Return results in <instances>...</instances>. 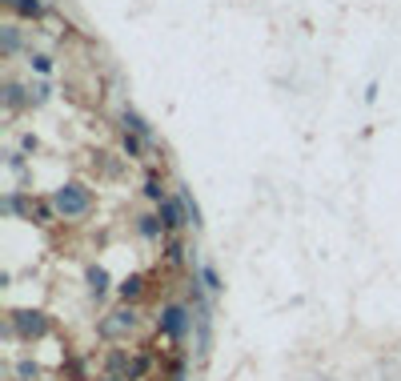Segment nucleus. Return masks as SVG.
Instances as JSON below:
<instances>
[{"label": "nucleus", "mask_w": 401, "mask_h": 381, "mask_svg": "<svg viewBox=\"0 0 401 381\" xmlns=\"http://www.w3.org/2000/svg\"><path fill=\"white\" fill-rule=\"evenodd\" d=\"M185 373H189V358H185V353H177L173 365H169V381H185Z\"/></svg>", "instance_id": "nucleus-22"}, {"label": "nucleus", "mask_w": 401, "mask_h": 381, "mask_svg": "<svg viewBox=\"0 0 401 381\" xmlns=\"http://www.w3.org/2000/svg\"><path fill=\"white\" fill-rule=\"evenodd\" d=\"M12 373H17L21 381H36V373H41V365H36L32 358H21L17 365H12Z\"/></svg>", "instance_id": "nucleus-20"}, {"label": "nucleus", "mask_w": 401, "mask_h": 381, "mask_svg": "<svg viewBox=\"0 0 401 381\" xmlns=\"http://www.w3.org/2000/svg\"><path fill=\"white\" fill-rule=\"evenodd\" d=\"M4 4H8V8H12V4H17V0H4Z\"/></svg>", "instance_id": "nucleus-27"}, {"label": "nucleus", "mask_w": 401, "mask_h": 381, "mask_svg": "<svg viewBox=\"0 0 401 381\" xmlns=\"http://www.w3.org/2000/svg\"><path fill=\"white\" fill-rule=\"evenodd\" d=\"M120 129H124V133H133V137H141L144 144H157V133H153V124H149V120L137 113V109H124V113H120Z\"/></svg>", "instance_id": "nucleus-8"}, {"label": "nucleus", "mask_w": 401, "mask_h": 381, "mask_svg": "<svg viewBox=\"0 0 401 381\" xmlns=\"http://www.w3.org/2000/svg\"><path fill=\"white\" fill-rule=\"evenodd\" d=\"M48 201H52V209H56L61 221H85V217L96 209V197L85 181H65V185H56Z\"/></svg>", "instance_id": "nucleus-1"}, {"label": "nucleus", "mask_w": 401, "mask_h": 381, "mask_svg": "<svg viewBox=\"0 0 401 381\" xmlns=\"http://www.w3.org/2000/svg\"><path fill=\"white\" fill-rule=\"evenodd\" d=\"M4 334L17 337V341H45L52 334V317L45 309H12L8 313V321H4Z\"/></svg>", "instance_id": "nucleus-4"}, {"label": "nucleus", "mask_w": 401, "mask_h": 381, "mask_svg": "<svg viewBox=\"0 0 401 381\" xmlns=\"http://www.w3.org/2000/svg\"><path fill=\"white\" fill-rule=\"evenodd\" d=\"M129 365H133V349H124V345H109V353H105V361H100V373L129 378Z\"/></svg>", "instance_id": "nucleus-9"}, {"label": "nucleus", "mask_w": 401, "mask_h": 381, "mask_svg": "<svg viewBox=\"0 0 401 381\" xmlns=\"http://www.w3.org/2000/svg\"><path fill=\"white\" fill-rule=\"evenodd\" d=\"M12 12L24 17V21H41V17H45V0H17Z\"/></svg>", "instance_id": "nucleus-17"}, {"label": "nucleus", "mask_w": 401, "mask_h": 381, "mask_svg": "<svg viewBox=\"0 0 401 381\" xmlns=\"http://www.w3.org/2000/svg\"><path fill=\"white\" fill-rule=\"evenodd\" d=\"M85 289H89V297H93L96 305H100L109 293H117V285H113V277H109L105 265H89V269H85Z\"/></svg>", "instance_id": "nucleus-6"}, {"label": "nucleus", "mask_w": 401, "mask_h": 381, "mask_svg": "<svg viewBox=\"0 0 401 381\" xmlns=\"http://www.w3.org/2000/svg\"><path fill=\"white\" fill-rule=\"evenodd\" d=\"M28 217H36V225H52V221H61L56 209H52V201H45V197H32V213Z\"/></svg>", "instance_id": "nucleus-15"}, {"label": "nucleus", "mask_w": 401, "mask_h": 381, "mask_svg": "<svg viewBox=\"0 0 401 381\" xmlns=\"http://www.w3.org/2000/svg\"><path fill=\"white\" fill-rule=\"evenodd\" d=\"M141 149H144V141H141V137L124 133V157H141Z\"/></svg>", "instance_id": "nucleus-25"}, {"label": "nucleus", "mask_w": 401, "mask_h": 381, "mask_svg": "<svg viewBox=\"0 0 401 381\" xmlns=\"http://www.w3.org/2000/svg\"><path fill=\"white\" fill-rule=\"evenodd\" d=\"M153 373V353H133V365H129V381H144Z\"/></svg>", "instance_id": "nucleus-16"}, {"label": "nucleus", "mask_w": 401, "mask_h": 381, "mask_svg": "<svg viewBox=\"0 0 401 381\" xmlns=\"http://www.w3.org/2000/svg\"><path fill=\"white\" fill-rule=\"evenodd\" d=\"M144 293H149V277L144 273H129V277H120L117 281V297L124 305H137Z\"/></svg>", "instance_id": "nucleus-7"}, {"label": "nucleus", "mask_w": 401, "mask_h": 381, "mask_svg": "<svg viewBox=\"0 0 401 381\" xmlns=\"http://www.w3.org/2000/svg\"><path fill=\"white\" fill-rule=\"evenodd\" d=\"M177 197H181V205H185V213H189V229H205V217H201V205L193 201V193L185 185H177Z\"/></svg>", "instance_id": "nucleus-13"}, {"label": "nucleus", "mask_w": 401, "mask_h": 381, "mask_svg": "<svg viewBox=\"0 0 401 381\" xmlns=\"http://www.w3.org/2000/svg\"><path fill=\"white\" fill-rule=\"evenodd\" d=\"M197 277H201V285L209 289L213 297H217V293H225V281H221V273H217V265H213V261L197 265Z\"/></svg>", "instance_id": "nucleus-12"}, {"label": "nucleus", "mask_w": 401, "mask_h": 381, "mask_svg": "<svg viewBox=\"0 0 401 381\" xmlns=\"http://www.w3.org/2000/svg\"><path fill=\"white\" fill-rule=\"evenodd\" d=\"M8 173H17V177H24V173H28V161H24V153H8Z\"/></svg>", "instance_id": "nucleus-24"}, {"label": "nucleus", "mask_w": 401, "mask_h": 381, "mask_svg": "<svg viewBox=\"0 0 401 381\" xmlns=\"http://www.w3.org/2000/svg\"><path fill=\"white\" fill-rule=\"evenodd\" d=\"M28 65L41 72V76H48L52 72V56H45V52H36V56H28Z\"/></svg>", "instance_id": "nucleus-23"}, {"label": "nucleus", "mask_w": 401, "mask_h": 381, "mask_svg": "<svg viewBox=\"0 0 401 381\" xmlns=\"http://www.w3.org/2000/svg\"><path fill=\"white\" fill-rule=\"evenodd\" d=\"M93 381H129V378H117V373H100V378H93Z\"/></svg>", "instance_id": "nucleus-26"}, {"label": "nucleus", "mask_w": 401, "mask_h": 381, "mask_svg": "<svg viewBox=\"0 0 401 381\" xmlns=\"http://www.w3.org/2000/svg\"><path fill=\"white\" fill-rule=\"evenodd\" d=\"M4 105H8V109H21V105H32V100L24 96L21 85H4Z\"/></svg>", "instance_id": "nucleus-21"}, {"label": "nucleus", "mask_w": 401, "mask_h": 381, "mask_svg": "<svg viewBox=\"0 0 401 381\" xmlns=\"http://www.w3.org/2000/svg\"><path fill=\"white\" fill-rule=\"evenodd\" d=\"M157 217H161V225H165L169 237L189 229V213H185V205H181V197H177V193H173V197H165V201L157 205Z\"/></svg>", "instance_id": "nucleus-5"}, {"label": "nucleus", "mask_w": 401, "mask_h": 381, "mask_svg": "<svg viewBox=\"0 0 401 381\" xmlns=\"http://www.w3.org/2000/svg\"><path fill=\"white\" fill-rule=\"evenodd\" d=\"M133 229H137V237H141V241H165L169 237L157 213H141L137 221H133Z\"/></svg>", "instance_id": "nucleus-10"}, {"label": "nucleus", "mask_w": 401, "mask_h": 381, "mask_svg": "<svg viewBox=\"0 0 401 381\" xmlns=\"http://www.w3.org/2000/svg\"><path fill=\"white\" fill-rule=\"evenodd\" d=\"M0 213L4 217H21V213H32V197H24V193H4V201H0Z\"/></svg>", "instance_id": "nucleus-11"}, {"label": "nucleus", "mask_w": 401, "mask_h": 381, "mask_svg": "<svg viewBox=\"0 0 401 381\" xmlns=\"http://www.w3.org/2000/svg\"><path fill=\"white\" fill-rule=\"evenodd\" d=\"M193 325H197V313H193V305H185V301H165V305L157 309V334L169 337L173 345H181V341L193 334Z\"/></svg>", "instance_id": "nucleus-3"}, {"label": "nucleus", "mask_w": 401, "mask_h": 381, "mask_svg": "<svg viewBox=\"0 0 401 381\" xmlns=\"http://www.w3.org/2000/svg\"><path fill=\"white\" fill-rule=\"evenodd\" d=\"M0 48H4V56H17L21 52V28L17 24H4L0 28Z\"/></svg>", "instance_id": "nucleus-14"}, {"label": "nucleus", "mask_w": 401, "mask_h": 381, "mask_svg": "<svg viewBox=\"0 0 401 381\" xmlns=\"http://www.w3.org/2000/svg\"><path fill=\"white\" fill-rule=\"evenodd\" d=\"M137 329H141V313H137V305H124V301L96 321V334L105 337L109 345H124Z\"/></svg>", "instance_id": "nucleus-2"}, {"label": "nucleus", "mask_w": 401, "mask_h": 381, "mask_svg": "<svg viewBox=\"0 0 401 381\" xmlns=\"http://www.w3.org/2000/svg\"><path fill=\"white\" fill-rule=\"evenodd\" d=\"M165 197H173V193L165 189V181H161V177H144V201H153V205H161Z\"/></svg>", "instance_id": "nucleus-18"}, {"label": "nucleus", "mask_w": 401, "mask_h": 381, "mask_svg": "<svg viewBox=\"0 0 401 381\" xmlns=\"http://www.w3.org/2000/svg\"><path fill=\"white\" fill-rule=\"evenodd\" d=\"M161 245H165V261L169 265H181V261H185V245L177 241V233H173V237H165Z\"/></svg>", "instance_id": "nucleus-19"}, {"label": "nucleus", "mask_w": 401, "mask_h": 381, "mask_svg": "<svg viewBox=\"0 0 401 381\" xmlns=\"http://www.w3.org/2000/svg\"><path fill=\"white\" fill-rule=\"evenodd\" d=\"M12 381H21V378H12Z\"/></svg>", "instance_id": "nucleus-28"}]
</instances>
